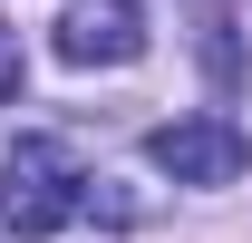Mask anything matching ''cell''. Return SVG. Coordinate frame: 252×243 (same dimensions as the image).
<instances>
[{"instance_id": "obj_2", "label": "cell", "mask_w": 252, "mask_h": 243, "mask_svg": "<svg viewBox=\"0 0 252 243\" xmlns=\"http://www.w3.org/2000/svg\"><path fill=\"white\" fill-rule=\"evenodd\" d=\"M146 165L175 175V185H233L252 165V136L233 117H165L156 136H146Z\"/></svg>"}, {"instance_id": "obj_1", "label": "cell", "mask_w": 252, "mask_h": 243, "mask_svg": "<svg viewBox=\"0 0 252 243\" xmlns=\"http://www.w3.org/2000/svg\"><path fill=\"white\" fill-rule=\"evenodd\" d=\"M78 204H88V165L68 136H20L0 156V224L20 243H49L59 224H78Z\"/></svg>"}, {"instance_id": "obj_3", "label": "cell", "mask_w": 252, "mask_h": 243, "mask_svg": "<svg viewBox=\"0 0 252 243\" xmlns=\"http://www.w3.org/2000/svg\"><path fill=\"white\" fill-rule=\"evenodd\" d=\"M59 59L68 68H136L146 59V10L136 0H68L59 10Z\"/></svg>"}, {"instance_id": "obj_4", "label": "cell", "mask_w": 252, "mask_h": 243, "mask_svg": "<svg viewBox=\"0 0 252 243\" xmlns=\"http://www.w3.org/2000/svg\"><path fill=\"white\" fill-rule=\"evenodd\" d=\"M20 78H30V59H20V30L0 20V97H20Z\"/></svg>"}]
</instances>
